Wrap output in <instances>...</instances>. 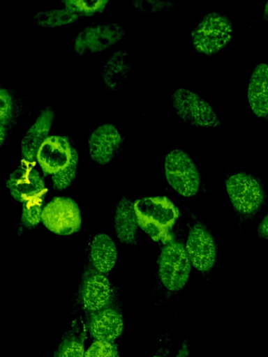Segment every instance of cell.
<instances>
[{
    "instance_id": "cell-1",
    "label": "cell",
    "mask_w": 268,
    "mask_h": 357,
    "mask_svg": "<svg viewBox=\"0 0 268 357\" xmlns=\"http://www.w3.org/2000/svg\"><path fill=\"white\" fill-rule=\"evenodd\" d=\"M138 225L154 241L171 242L170 233L179 217V211L165 197H147L134 202Z\"/></svg>"
},
{
    "instance_id": "cell-2",
    "label": "cell",
    "mask_w": 268,
    "mask_h": 357,
    "mask_svg": "<svg viewBox=\"0 0 268 357\" xmlns=\"http://www.w3.org/2000/svg\"><path fill=\"white\" fill-rule=\"evenodd\" d=\"M232 31L229 19L218 12L212 11L205 15L191 31L193 46L200 54H216L230 41Z\"/></svg>"
},
{
    "instance_id": "cell-3",
    "label": "cell",
    "mask_w": 268,
    "mask_h": 357,
    "mask_svg": "<svg viewBox=\"0 0 268 357\" xmlns=\"http://www.w3.org/2000/svg\"><path fill=\"white\" fill-rule=\"evenodd\" d=\"M191 261L184 246L169 242L162 249L158 259V275L163 287L177 292L186 285L190 275Z\"/></svg>"
},
{
    "instance_id": "cell-4",
    "label": "cell",
    "mask_w": 268,
    "mask_h": 357,
    "mask_svg": "<svg viewBox=\"0 0 268 357\" xmlns=\"http://www.w3.org/2000/svg\"><path fill=\"white\" fill-rule=\"evenodd\" d=\"M171 102L177 116L196 127L217 128L221 121L212 106L196 93L179 88L171 95Z\"/></svg>"
},
{
    "instance_id": "cell-5",
    "label": "cell",
    "mask_w": 268,
    "mask_h": 357,
    "mask_svg": "<svg viewBox=\"0 0 268 357\" xmlns=\"http://www.w3.org/2000/svg\"><path fill=\"white\" fill-rule=\"evenodd\" d=\"M165 174L170 186L184 197L195 195L200 187V176L198 167L188 153L175 149L165 159Z\"/></svg>"
},
{
    "instance_id": "cell-6",
    "label": "cell",
    "mask_w": 268,
    "mask_h": 357,
    "mask_svg": "<svg viewBox=\"0 0 268 357\" xmlns=\"http://www.w3.org/2000/svg\"><path fill=\"white\" fill-rule=\"evenodd\" d=\"M225 186L232 206L241 214L255 213L264 201L262 186L251 174L244 172L234 174L226 180Z\"/></svg>"
},
{
    "instance_id": "cell-7",
    "label": "cell",
    "mask_w": 268,
    "mask_h": 357,
    "mask_svg": "<svg viewBox=\"0 0 268 357\" xmlns=\"http://www.w3.org/2000/svg\"><path fill=\"white\" fill-rule=\"evenodd\" d=\"M41 221L50 231L67 236L80 229L81 213L77 204L72 199L57 197L43 208Z\"/></svg>"
},
{
    "instance_id": "cell-8",
    "label": "cell",
    "mask_w": 268,
    "mask_h": 357,
    "mask_svg": "<svg viewBox=\"0 0 268 357\" xmlns=\"http://www.w3.org/2000/svg\"><path fill=\"white\" fill-rule=\"evenodd\" d=\"M124 35V29L117 24H94L77 34L74 40V50L80 56L96 54L117 43Z\"/></svg>"
},
{
    "instance_id": "cell-9",
    "label": "cell",
    "mask_w": 268,
    "mask_h": 357,
    "mask_svg": "<svg viewBox=\"0 0 268 357\" xmlns=\"http://www.w3.org/2000/svg\"><path fill=\"white\" fill-rule=\"evenodd\" d=\"M77 158V153L68 137L61 135L48 136L36 155L42 170L52 176L65 169Z\"/></svg>"
},
{
    "instance_id": "cell-10",
    "label": "cell",
    "mask_w": 268,
    "mask_h": 357,
    "mask_svg": "<svg viewBox=\"0 0 268 357\" xmlns=\"http://www.w3.org/2000/svg\"><path fill=\"white\" fill-rule=\"evenodd\" d=\"M6 185L11 196L17 201L26 202L36 197H43L47 192L44 181L36 169L34 162L21 161L10 174Z\"/></svg>"
},
{
    "instance_id": "cell-11",
    "label": "cell",
    "mask_w": 268,
    "mask_h": 357,
    "mask_svg": "<svg viewBox=\"0 0 268 357\" xmlns=\"http://www.w3.org/2000/svg\"><path fill=\"white\" fill-rule=\"evenodd\" d=\"M86 328L95 340L114 342L124 329V319L118 300L103 308L85 313Z\"/></svg>"
},
{
    "instance_id": "cell-12",
    "label": "cell",
    "mask_w": 268,
    "mask_h": 357,
    "mask_svg": "<svg viewBox=\"0 0 268 357\" xmlns=\"http://www.w3.org/2000/svg\"><path fill=\"white\" fill-rule=\"evenodd\" d=\"M185 248L191 263L199 271L207 272L214 266L216 247L212 235L204 226L197 224L191 229Z\"/></svg>"
},
{
    "instance_id": "cell-13",
    "label": "cell",
    "mask_w": 268,
    "mask_h": 357,
    "mask_svg": "<svg viewBox=\"0 0 268 357\" xmlns=\"http://www.w3.org/2000/svg\"><path fill=\"white\" fill-rule=\"evenodd\" d=\"M115 300L112 284L103 273H92L84 278L78 300L84 314L100 310Z\"/></svg>"
},
{
    "instance_id": "cell-14",
    "label": "cell",
    "mask_w": 268,
    "mask_h": 357,
    "mask_svg": "<svg viewBox=\"0 0 268 357\" xmlns=\"http://www.w3.org/2000/svg\"><path fill=\"white\" fill-rule=\"evenodd\" d=\"M122 137L117 128L105 123L98 126L88 141L89 153L91 160L100 165L110 162L117 153Z\"/></svg>"
},
{
    "instance_id": "cell-15",
    "label": "cell",
    "mask_w": 268,
    "mask_h": 357,
    "mask_svg": "<svg viewBox=\"0 0 268 357\" xmlns=\"http://www.w3.org/2000/svg\"><path fill=\"white\" fill-rule=\"evenodd\" d=\"M54 112L50 107L43 109L25 133L21 142V152L29 162H34L37 152L47 138L54 119Z\"/></svg>"
},
{
    "instance_id": "cell-16",
    "label": "cell",
    "mask_w": 268,
    "mask_h": 357,
    "mask_svg": "<svg viewBox=\"0 0 268 357\" xmlns=\"http://www.w3.org/2000/svg\"><path fill=\"white\" fill-rule=\"evenodd\" d=\"M247 98L253 114L264 118L268 115V65L258 64L248 82Z\"/></svg>"
},
{
    "instance_id": "cell-17",
    "label": "cell",
    "mask_w": 268,
    "mask_h": 357,
    "mask_svg": "<svg viewBox=\"0 0 268 357\" xmlns=\"http://www.w3.org/2000/svg\"><path fill=\"white\" fill-rule=\"evenodd\" d=\"M138 226L134 203L123 197L118 202L114 215V229L119 241L126 244L134 243Z\"/></svg>"
},
{
    "instance_id": "cell-18",
    "label": "cell",
    "mask_w": 268,
    "mask_h": 357,
    "mask_svg": "<svg viewBox=\"0 0 268 357\" xmlns=\"http://www.w3.org/2000/svg\"><path fill=\"white\" fill-rule=\"evenodd\" d=\"M89 254L91 264L98 272L105 274L114 268L117 252L113 240L107 234L100 233L94 236Z\"/></svg>"
},
{
    "instance_id": "cell-19",
    "label": "cell",
    "mask_w": 268,
    "mask_h": 357,
    "mask_svg": "<svg viewBox=\"0 0 268 357\" xmlns=\"http://www.w3.org/2000/svg\"><path fill=\"white\" fill-rule=\"evenodd\" d=\"M132 67L128 52L118 50L113 52L105 63L102 77L103 82L110 90H117L128 77Z\"/></svg>"
},
{
    "instance_id": "cell-20",
    "label": "cell",
    "mask_w": 268,
    "mask_h": 357,
    "mask_svg": "<svg viewBox=\"0 0 268 357\" xmlns=\"http://www.w3.org/2000/svg\"><path fill=\"white\" fill-rule=\"evenodd\" d=\"M85 329L77 319L63 335L53 357H84Z\"/></svg>"
},
{
    "instance_id": "cell-21",
    "label": "cell",
    "mask_w": 268,
    "mask_h": 357,
    "mask_svg": "<svg viewBox=\"0 0 268 357\" xmlns=\"http://www.w3.org/2000/svg\"><path fill=\"white\" fill-rule=\"evenodd\" d=\"M80 17L73 10L64 7L40 11L34 15V20L43 27H57L77 21Z\"/></svg>"
},
{
    "instance_id": "cell-22",
    "label": "cell",
    "mask_w": 268,
    "mask_h": 357,
    "mask_svg": "<svg viewBox=\"0 0 268 357\" xmlns=\"http://www.w3.org/2000/svg\"><path fill=\"white\" fill-rule=\"evenodd\" d=\"M65 7L73 10L80 16H90L103 12L108 1L105 0H66Z\"/></svg>"
},
{
    "instance_id": "cell-23",
    "label": "cell",
    "mask_w": 268,
    "mask_h": 357,
    "mask_svg": "<svg viewBox=\"0 0 268 357\" xmlns=\"http://www.w3.org/2000/svg\"><path fill=\"white\" fill-rule=\"evenodd\" d=\"M0 98V134L2 145L6 137L7 127L13 117L14 102L10 93L5 89H1Z\"/></svg>"
},
{
    "instance_id": "cell-24",
    "label": "cell",
    "mask_w": 268,
    "mask_h": 357,
    "mask_svg": "<svg viewBox=\"0 0 268 357\" xmlns=\"http://www.w3.org/2000/svg\"><path fill=\"white\" fill-rule=\"evenodd\" d=\"M43 197L32 198L24 203L21 220L28 227L37 225L41 220Z\"/></svg>"
},
{
    "instance_id": "cell-25",
    "label": "cell",
    "mask_w": 268,
    "mask_h": 357,
    "mask_svg": "<svg viewBox=\"0 0 268 357\" xmlns=\"http://www.w3.org/2000/svg\"><path fill=\"white\" fill-rule=\"evenodd\" d=\"M116 344L113 342L95 340L85 352L84 357H119Z\"/></svg>"
},
{
    "instance_id": "cell-26",
    "label": "cell",
    "mask_w": 268,
    "mask_h": 357,
    "mask_svg": "<svg viewBox=\"0 0 268 357\" xmlns=\"http://www.w3.org/2000/svg\"><path fill=\"white\" fill-rule=\"evenodd\" d=\"M78 158L73 160L65 169L52 176L54 188L64 190L67 188L74 180L76 175Z\"/></svg>"
},
{
    "instance_id": "cell-27",
    "label": "cell",
    "mask_w": 268,
    "mask_h": 357,
    "mask_svg": "<svg viewBox=\"0 0 268 357\" xmlns=\"http://www.w3.org/2000/svg\"><path fill=\"white\" fill-rule=\"evenodd\" d=\"M172 345V337L167 333L161 339L157 349L151 357H169Z\"/></svg>"
},
{
    "instance_id": "cell-28",
    "label": "cell",
    "mask_w": 268,
    "mask_h": 357,
    "mask_svg": "<svg viewBox=\"0 0 268 357\" xmlns=\"http://www.w3.org/2000/svg\"><path fill=\"white\" fill-rule=\"evenodd\" d=\"M258 231L262 238L268 240V213L259 224Z\"/></svg>"
},
{
    "instance_id": "cell-29",
    "label": "cell",
    "mask_w": 268,
    "mask_h": 357,
    "mask_svg": "<svg viewBox=\"0 0 268 357\" xmlns=\"http://www.w3.org/2000/svg\"><path fill=\"white\" fill-rule=\"evenodd\" d=\"M189 342L187 340H185L183 342L175 357H189Z\"/></svg>"
},
{
    "instance_id": "cell-30",
    "label": "cell",
    "mask_w": 268,
    "mask_h": 357,
    "mask_svg": "<svg viewBox=\"0 0 268 357\" xmlns=\"http://www.w3.org/2000/svg\"><path fill=\"white\" fill-rule=\"evenodd\" d=\"M264 14L266 17L268 18V1L265 3V8H264Z\"/></svg>"
},
{
    "instance_id": "cell-31",
    "label": "cell",
    "mask_w": 268,
    "mask_h": 357,
    "mask_svg": "<svg viewBox=\"0 0 268 357\" xmlns=\"http://www.w3.org/2000/svg\"></svg>"
}]
</instances>
